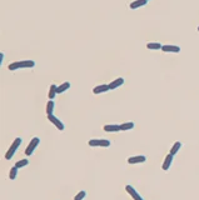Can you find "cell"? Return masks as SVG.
I'll return each instance as SVG.
<instances>
[{"label":"cell","mask_w":199,"mask_h":200,"mask_svg":"<svg viewBox=\"0 0 199 200\" xmlns=\"http://www.w3.org/2000/svg\"><path fill=\"white\" fill-rule=\"evenodd\" d=\"M35 66V61L34 60H19V61H14L11 64H9L8 69L14 71L18 69H25V68H34Z\"/></svg>","instance_id":"obj_1"},{"label":"cell","mask_w":199,"mask_h":200,"mask_svg":"<svg viewBox=\"0 0 199 200\" xmlns=\"http://www.w3.org/2000/svg\"><path fill=\"white\" fill-rule=\"evenodd\" d=\"M22 141H23L22 138H16V139L13 141V144L10 145V148L8 149V151H6V154H5V159H6V160H10V159L14 156V154L16 153V150L19 149Z\"/></svg>","instance_id":"obj_2"},{"label":"cell","mask_w":199,"mask_h":200,"mask_svg":"<svg viewBox=\"0 0 199 200\" xmlns=\"http://www.w3.org/2000/svg\"><path fill=\"white\" fill-rule=\"evenodd\" d=\"M89 147H100V148H109L110 147V141L106 140V139H92L88 141Z\"/></svg>","instance_id":"obj_3"},{"label":"cell","mask_w":199,"mask_h":200,"mask_svg":"<svg viewBox=\"0 0 199 200\" xmlns=\"http://www.w3.org/2000/svg\"><path fill=\"white\" fill-rule=\"evenodd\" d=\"M39 144H40V139H39L38 136L33 138V139L30 140V143L28 144L26 149H25V155H26V156H30V155L34 153V150L38 148V145H39Z\"/></svg>","instance_id":"obj_4"},{"label":"cell","mask_w":199,"mask_h":200,"mask_svg":"<svg viewBox=\"0 0 199 200\" xmlns=\"http://www.w3.org/2000/svg\"><path fill=\"white\" fill-rule=\"evenodd\" d=\"M48 120L50 121V123H53L54 125H55L57 126V129L58 130H60V131H63L64 130V124L55 116V115H54V114H50V115H48Z\"/></svg>","instance_id":"obj_5"},{"label":"cell","mask_w":199,"mask_h":200,"mask_svg":"<svg viewBox=\"0 0 199 200\" xmlns=\"http://www.w3.org/2000/svg\"><path fill=\"white\" fill-rule=\"evenodd\" d=\"M125 190H126V193H128V194H129L134 200H144V199L139 195V193H138V191H137L132 185H126V186H125Z\"/></svg>","instance_id":"obj_6"},{"label":"cell","mask_w":199,"mask_h":200,"mask_svg":"<svg viewBox=\"0 0 199 200\" xmlns=\"http://www.w3.org/2000/svg\"><path fill=\"white\" fill-rule=\"evenodd\" d=\"M108 90H110V88H109V84H101V85H98V86H95V88L93 89V93H94L95 95H98V94H103V93H106Z\"/></svg>","instance_id":"obj_7"},{"label":"cell","mask_w":199,"mask_h":200,"mask_svg":"<svg viewBox=\"0 0 199 200\" xmlns=\"http://www.w3.org/2000/svg\"><path fill=\"white\" fill-rule=\"evenodd\" d=\"M147 158L144 155H135V156H130L128 159L129 164H140V163H145Z\"/></svg>","instance_id":"obj_8"},{"label":"cell","mask_w":199,"mask_h":200,"mask_svg":"<svg viewBox=\"0 0 199 200\" xmlns=\"http://www.w3.org/2000/svg\"><path fill=\"white\" fill-rule=\"evenodd\" d=\"M173 156H174V155H172V154H168V155L165 156L164 163H163V165H161V169L164 170V171L169 170V168H170V165H172V163H173Z\"/></svg>","instance_id":"obj_9"},{"label":"cell","mask_w":199,"mask_h":200,"mask_svg":"<svg viewBox=\"0 0 199 200\" xmlns=\"http://www.w3.org/2000/svg\"><path fill=\"white\" fill-rule=\"evenodd\" d=\"M120 130V125L118 124H106L104 125V131L106 133H117Z\"/></svg>","instance_id":"obj_10"},{"label":"cell","mask_w":199,"mask_h":200,"mask_svg":"<svg viewBox=\"0 0 199 200\" xmlns=\"http://www.w3.org/2000/svg\"><path fill=\"white\" fill-rule=\"evenodd\" d=\"M148 4V0H134L133 3H130V9H133V10H135V9H138V8H141V6H145Z\"/></svg>","instance_id":"obj_11"},{"label":"cell","mask_w":199,"mask_h":200,"mask_svg":"<svg viewBox=\"0 0 199 200\" xmlns=\"http://www.w3.org/2000/svg\"><path fill=\"white\" fill-rule=\"evenodd\" d=\"M161 50L164 53H179L180 46H178V45H163Z\"/></svg>","instance_id":"obj_12"},{"label":"cell","mask_w":199,"mask_h":200,"mask_svg":"<svg viewBox=\"0 0 199 200\" xmlns=\"http://www.w3.org/2000/svg\"><path fill=\"white\" fill-rule=\"evenodd\" d=\"M57 89H58V86H57L55 84H51V85H50V88H49V93H48V98H49L50 100H53L54 98H55V96L58 95Z\"/></svg>","instance_id":"obj_13"},{"label":"cell","mask_w":199,"mask_h":200,"mask_svg":"<svg viewBox=\"0 0 199 200\" xmlns=\"http://www.w3.org/2000/svg\"><path fill=\"white\" fill-rule=\"evenodd\" d=\"M123 84H124V79H123V78H118V79L113 80V81L109 84V88H110V90H114V89L121 86Z\"/></svg>","instance_id":"obj_14"},{"label":"cell","mask_w":199,"mask_h":200,"mask_svg":"<svg viewBox=\"0 0 199 200\" xmlns=\"http://www.w3.org/2000/svg\"><path fill=\"white\" fill-rule=\"evenodd\" d=\"M133 128H134V123H133V121H128V123H123V124H120V130H123V131L132 130Z\"/></svg>","instance_id":"obj_15"},{"label":"cell","mask_w":199,"mask_h":200,"mask_svg":"<svg viewBox=\"0 0 199 200\" xmlns=\"http://www.w3.org/2000/svg\"><path fill=\"white\" fill-rule=\"evenodd\" d=\"M69 88H70V83H69V81H65V83H63V84H60V85L58 86L57 93H58V94H62V93L66 92V90H68Z\"/></svg>","instance_id":"obj_16"},{"label":"cell","mask_w":199,"mask_h":200,"mask_svg":"<svg viewBox=\"0 0 199 200\" xmlns=\"http://www.w3.org/2000/svg\"><path fill=\"white\" fill-rule=\"evenodd\" d=\"M180 148H182V143L180 141H175L174 143V145L172 147V149H170V153L169 154H172V155H175L179 150H180Z\"/></svg>","instance_id":"obj_17"},{"label":"cell","mask_w":199,"mask_h":200,"mask_svg":"<svg viewBox=\"0 0 199 200\" xmlns=\"http://www.w3.org/2000/svg\"><path fill=\"white\" fill-rule=\"evenodd\" d=\"M147 48H148L149 50H161L163 45H161L160 43H148V44H147Z\"/></svg>","instance_id":"obj_18"},{"label":"cell","mask_w":199,"mask_h":200,"mask_svg":"<svg viewBox=\"0 0 199 200\" xmlns=\"http://www.w3.org/2000/svg\"><path fill=\"white\" fill-rule=\"evenodd\" d=\"M28 164H29V160H28V159H22V160H19V161H16L14 167H16L18 169H20V168L26 167Z\"/></svg>","instance_id":"obj_19"},{"label":"cell","mask_w":199,"mask_h":200,"mask_svg":"<svg viewBox=\"0 0 199 200\" xmlns=\"http://www.w3.org/2000/svg\"><path fill=\"white\" fill-rule=\"evenodd\" d=\"M54 106H55L54 101H53V100H49L48 104H46V115L53 114V112H54Z\"/></svg>","instance_id":"obj_20"},{"label":"cell","mask_w":199,"mask_h":200,"mask_svg":"<svg viewBox=\"0 0 199 200\" xmlns=\"http://www.w3.org/2000/svg\"><path fill=\"white\" fill-rule=\"evenodd\" d=\"M16 176H18V168L16 167H13L10 169V171H9V178H10V180H15Z\"/></svg>","instance_id":"obj_21"},{"label":"cell","mask_w":199,"mask_h":200,"mask_svg":"<svg viewBox=\"0 0 199 200\" xmlns=\"http://www.w3.org/2000/svg\"><path fill=\"white\" fill-rule=\"evenodd\" d=\"M85 196H86V191L82 190V191H79V193H78V194L74 196V200H83Z\"/></svg>","instance_id":"obj_22"},{"label":"cell","mask_w":199,"mask_h":200,"mask_svg":"<svg viewBox=\"0 0 199 200\" xmlns=\"http://www.w3.org/2000/svg\"><path fill=\"white\" fill-rule=\"evenodd\" d=\"M3 59H4V54H3V53H0V64L3 63Z\"/></svg>","instance_id":"obj_23"},{"label":"cell","mask_w":199,"mask_h":200,"mask_svg":"<svg viewBox=\"0 0 199 200\" xmlns=\"http://www.w3.org/2000/svg\"><path fill=\"white\" fill-rule=\"evenodd\" d=\"M198 31H199V26H198Z\"/></svg>","instance_id":"obj_24"},{"label":"cell","mask_w":199,"mask_h":200,"mask_svg":"<svg viewBox=\"0 0 199 200\" xmlns=\"http://www.w3.org/2000/svg\"><path fill=\"white\" fill-rule=\"evenodd\" d=\"M148 2H149V0H148Z\"/></svg>","instance_id":"obj_25"}]
</instances>
